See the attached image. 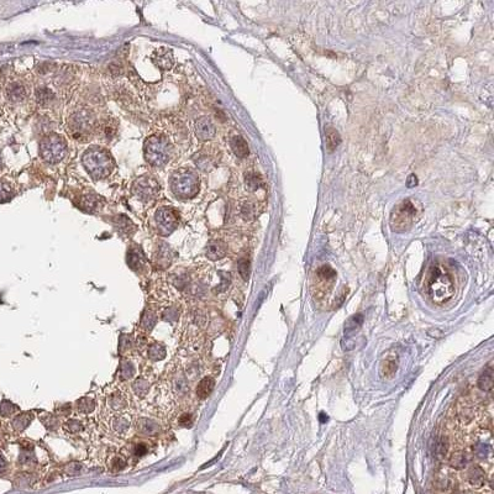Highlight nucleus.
I'll use <instances>...</instances> for the list:
<instances>
[{"mask_svg":"<svg viewBox=\"0 0 494 494\" xmlns=\"http://www.w3.org/2000/svg\"><path fill=\"white\" fill-rule=\"evenodd\" d=\"M416 184H417L416 176H414V174H410V176H409V178H408V181H406V187L414 188Z\"/></svg>","mask_w":494,"mask_h":494,"instance_id":"obj_46","label":"nucleus"},{"mask_svg":"<svg viewBox=\"0 0 494 494\" xmlns=\"http://www.w3.org/2000/svg\"><path fill=\"white\" fill-rule=\"evenodd\" d=\"M31 420H32V416L30 415V414H23V415L18 416L15 420H14V428L19 431L24 430L26 427H29Z\"/></svg>","mask_w":494,"mask_h":494,"instance_id":"obj_41","label":"nucleus"},{"mask_svg":"<svg viewBox=\"0 0 494 494\" xmlns=\"http://www.w3.org/2000/svg\"><path fill=\"white\" fill-rule=\"evenodd\" d=\"M195 135L199 140L208 141L211 140L215 136V126L214 122L209 119L208 116H200L196 119L194 124Z\"/></svg>","mask_w":494,"mask_h":494,"instance_id":"obj_11","label":"nucleus"},{"mask_svg":"<svg viewBox=\"0 0 494 494\" xmlns=\"http://www.w3.org/2000/svg\"><path fill=\"white\" fill-rule=\"evenodd\" d=\"M97 119L91 110H79L68 120V132L73 140L87 143L97 133Z\"/></svg>","mask_w":494,"mask_h":494,"instance_id":"obj_3","label":"nucleus"},{"mask_svg":"<svg viewBox=\"0 0 494 494\" xmlns=\"http://www.w3.org/2000/svg\"><path fill=\"white\" fill-rule=\"evenodd\" d=\"M152 383L149 381V378L146 377H138L136 378L135 381L132 382V392L136 397L138 398H145L149 392L151 390Z\"/></svg>","mask_w":494,"mask_h":494,"instance_id":"obj_24","label":"nucleus"},{"mask_svg":"<svg viewBox=\"0 0 494 494\" xmlns=\"http://www.w3.org/2000/svg\"><path fill=\"white\" fill-rule=\"evenodd\" d=\"M226 252H228V246L221 240H211L205 247L206 257L211 261L221 260V258L225 257Z\"/></svg>","mask_w":494,"mask_h":494,"instance_id":"obj_14","label":"nucleus"},{"mask_svg":"<svg viewBox=\"0 0 494 494\" xmlns=\"http://www.w3.org/2000/svg\"><path fill=\"white\" fill-rule=\"evenodd\" d=\"M13 196V188L9 183L0 181V201L9 200Z\"/></svg>","mask_w":494,"mask_h":494,"instance_id":"obj_44","label":"nucleus"},{"mask_svg":"<svg viewBox=\"0 0 494 494\" xmlns=\"http://www.w3.org/2000/svg\"><path fill=\"white\" fill-rule=\"evenodd\" d=\"M160 185L157 181L150 176H144L136 179L132 184V193L138 200L149 201L157 195Z\"/></svg>","mask_w":494,"mask_h":494,"instance_id":"obj_9","label":"nucleus"},{"mask_svg":"<svg viewBox=\"0 0 494 494\" xmlns=\"http://www.w3.org/2000/svg\"><path fill=\"white\" fill-rule=\"evenodd\" d=\"M147 451H149V447L145 442H138L133 446V455L137 456V457H143L147 454Z\"/></svg>","mask_w":494,"mask_h":494,"instance_id":"obj_45","label":"nucleus"},{"mask_svg":"<svg viewBox=\"0 0 494 494\" xmlns=\"http://www.w3.org/2000/svg\"><path fill=\"white\" fill-rule=\"evenodd\" d=\"M100 204H102V199L97 194L88 193V194L83 195L79 199V206L81 209L86 210L88 213H94L100 209Z\"/></svg>","mask_w":494,"mask_h":494,"instance_id":"obj_21","label":"nucleus"},{"mask_svg":"<svg viewBox=\"0 0 494 494\" xmlns=\"http://www.w3.org/2000/svg\"><path fill=\"white\" fill-rule=\"evenodd\" d=\"M193 422H194V416H193L190 413H187V411H185V413H182L181 415L177 417V424H178V427L181 428H187V429H189V428H192Z\"/></svg>","mask_w":494,"mask_h":494,"instance_id":"obj_42","label":"nucleus"},{"mask_svg":"<svg viewBox=\"0 0 494 494\" xmlns=\"http://www.w3.org/2000/svg\"><path fill=\"white\" fill-rule=\"evenodd\" d=\"M169 184L173 194L179 199L193 198L199 192L198 174L190 168H179L173 172Z\"/></svg>","mask_w":494,"mask_h":494,"instance_id":"obj_4","label":"nucleus"},{"mask_svg":"<svg viewBox=\"0 0 494 494\" xmlns=\"http://www.w3.org/2000/svg\"><path fill=\"white\" fill-rule=\"evenodd\" d=\"M178 213L171 206H162L155 214V224L156 229L162 236H168L176 230L178 225Z\"/></svg>","mask_w":494,"mask_h":494,"instance_id":"obj_8","label":"nucleus"},{"mask_svg":"<svg viewBox=\"0 0 494 494\" xmlns=\"http://www.w3.org/2000/svg\"><path fill=\"white\" fill-rule=\"evenodd\" d=\"M428 294L438 304L447 302L455 294V283L446 267L435 264L431 267L427 280Z\"/></svg>","mask_w":494,"mask_h":494,"instance_id":"obj_1","label":"nucleus"},{"mask_svg":"<svg viewBox=\"0 0 494 494\" xmlns=\"http://www.w3.org/2000/svg\"><path fill=\"white\" fill-rule=\"evenodd\" d=\"M397 367H398L397 362H395L394 360L389 359V360H386V361H383L381 366L382 377L392 378L393 376L395 375V372H397Z\"/></svg>","mask_w":494,"mask_h":494,"instance_id":"obj_38","label":"nucleus"},{"mask_svg":"<svg viewBox=\"0 0 494 494\" xmlns=\"http://www.w3.org/2000/svg\"><path fill=\"white\" fill-rule=\"evenodd\" d=\"M133 425H135L136 431L143 436H155L161 431V425L151 417H138L136 422H133Z\"/></svg>","mask_w":494,"mask_h":494,"instance_id":"obj_12","label":"nucleus"},{"mask_svg":"<svg viewBox=\"0 0 494 494\" xmlns=\"http://www.w3.org/2000/svg\"><path fill=\"white\" fill-rule=\"evenodd\" d=\"M172 389H173V393L178 397L181 395H185V393L188 392V381L185 378L184 373H176L173 377V381H172Z\"/></svg>","mask_w":494,"mask_h":494,"instance_id":"obj_27","label":"nucleus"},{"mask_svg":"<svg viewBox=\"0 0 494 494\" xmlns=\"http://www.w3.org/2000/svg\"><path fill=\"white\" fill-rule=\"evenodd\" d=\"M135 372L136 367L133 365V362L127 359L122 360L121 365H120V376H121V379H131L135 376Z\"/></svg>","mask_w":494,"mask_h":494,"instance_id":"obj_34","label":"nucleus"},{"mask_svg":"<svg viewBox=\"0 0 494 494\" xmlns=\"http://www.w3.org/2000/svg\"><path fill=\"white\" fill-rule=\"evenodd\" d=\"M172 255L173 253H172L171 247L166 242H161L154 253V261L156 262L157 266H160L161 268H166V267H168L171 264L172 258H173Z\"/></svg>","mask_w":494,"mask_h":494,"instance_id":"obj_17","label":"nucleus"},{"mask_svg":"<svg viewBox=\"0 0 494 494\" xmlns=\"http://www.w3.org/2000/svg\"><path fill=\"white\" fill-rule=\"evenodd\" d=\"M173 154V147L168 138L163 136H151L144 146L145 160L154 167H162L167 165Z\"/></svg>","mask_w":494,"mask_h":494,"instance_id":"obj_5","label":"nucleus"},{"mask_svg":"<svg viewBox=\"0 0 494 494\" xmlns=\"http://www.w3.org/2000/svg\"><path fill=\"white\" fill-rule=\"evenodd\" d=\"M126 261L132 271L140 272L146 268V257H145L143 250H141L138 246H132L129 248V251H127Z\"/></svg>","mask_w":494,"mask_h":494,"instance_id":"obj_13","label":"nucleus"},{"mask_svg":"<svg viewBox=\"0 0 494 494\" xmlns=\"http://www.w3.org/2000/svg\"><path fill=\"white\" fill-rule=\"evenodd\" d=\"M194 161H195V165L200 169H203V171H210V169L214 168L215 166L214 158L204 151L199 152V154L194 157Z\"/></svg>","mask_w":494,"mask_h":494,"instance_id":"obj_31","label":"nucleus"},{"mask_svg":"<svg viewBox=\"0 0 494 494\" xmlns=\"http://www.w3.org/2000/svg\"><path fill=\"white\" fill-rule=\"evenodd\" d=\"M230 146L231 150L235 155H236L239 158H245L248 156L250 154V150H248V145L245 138L242 136H234L231 137L230 140Z\"/></svg>","mask_w":494,"mask_h":494,"instance_id":"obj_23","label":"nucleus"},{"mask_svg":"<svg viewBox=\"0 0 494 494\" xmlns=\"http://www.w3.org/2000/svg\"><path fill=\"white\" fill-rule=\"evenodd\" d=\"M4 466H5L4 460H3V457H2V456H0V471H2V469L4 468Z\"/></svg>","mask_w":494,"mask_h":494,"instance_id":"obj_48","label":"nucleus"},{"mask_svg":"<svg viewBox=\"0 0 494 494\" xmlns=\"http://www.w3.org/2000/svg\"><path fill=\"white\" fill-rule=\"evenodd\" d=\"M116 226L119 230H124L125 234L131 233L133 230L132 223L127 219V217H124V215H120L119 218H116Z\"/></svg>","mask_w":494,"mask_h":494,"instance_id":"obj_43","label":"nucleus"},{"mask_svg":"<svg viewBox=\"0 0 494 494\" xmlns=\"http://www.w3.org/2000/svg\"><path fill=\"white\" fill-rule=\"evenodd\" d=\"M215 387V379L213 377H205L200 379L195 388V394L199 399H206Z\"/></svg>","mask_w":494,"mask_h":494,"instance_id":"obj_22","label":"nucleus"},{"mask_svg":"<svg viewBox=\"0 0 494 494\" xmlns=\"http://www.w3.org/2000/svg\"><path fill=\"white\" fill-rule=\"evenodd\" d=\"M156 323H157L156 312H154V310L151 309L145 310L143 318H141V321H140L141 329H143L145 332H150L152 331V329H154L155 325H156Z\"/></svg>","mask_w":494,"mask_h":494,"instance_id":"obj_29","label":"nucleus"},{"mask_svg":"<svg viewBox=\"0 0 494 494\" xmlns=\"http://www.w3.org/2000/svg\"><path fill=\"white\" fill-rule=\"evenodd\" d=\"M95 406H97V400L91 397H82L76 403V409L82 415H88L93 413L95 410Z\"/></svg>","mask_w":494,"mask_h":494,"instance_id":"obj_26","label":"nucleus"},{"mask_svg":"<svg viewBox=\"0 0 494 494\" xmlns=\"http://www.w3.org/2000/svg\"><path fill=\"white\" fill-rule=\"evenodd\" d=\"M82 163L94 179L106 178L115 168V162L110 152L98 146H93L84 152Z\"/></svg>","mask_w":494,"mask_h":494,"instance_id":"obj_2","label":"nucleus"},{"mask_svg":"<svg viewBox=\"0 0 494 494\" xmlns=\"http://www.w3.org/2000/svg\"><path fill=\"white\" fill-rule=\"evenodd\" d=\"M65 154H67V143L61 135L51 133V135H46L41 140L40 155L46 162H61L64 158Z\"/></svg>","mask_w":494,"mask_h":494,"instance_id":"obj_7","label":"nucleus"},{"mask_svg":"<svg viewBox=\"0 0 494 494\" xmlns=\"http://www.w3.org/2000/svg\"><path fill=\"white\" fill-rule=\"evenodd\" d=\"M237 269H239V273L242 277V279L247 280L248 277H250V272H251V263L247 258H241L237 262Z\"/></svg>","mask_w":494,"mask_h":494,"instance_id":"obj_39","label":"nucleus"},{"mask_svg":"<svg viewBox=\"0 0 494 494\" xmlns=\"http://www.w3.org/2000/svg\"><path fill=\"white\" fill-rule=\"evenodd\" d=\"M416 215V201H414L413 199L403 200L402 203L394 206L392 215H390L392 230L395 231V233H404V231L409 230L410 226L414 224V221H415Z\"/></svg>","mask_w":494,"mask_h":494,"instance_id":"obj_6","label":"nucleus"},{"mask_svg":"<svg viewBox=\"0 0 494 494\" xmlns=\"http://www.w3.org/2000/svg\"><path fill=\"white\" fill-rule=\"evenodd\" d=\"M466 478H467V483L469 484V487L481 488L485 483V473L479 466L472 465L471 467L467 469Z\"/></svg>","mask_w":494,"mask_h":494,"instance_id":"obj_19","label":"nucleus"},{"mask_svg":"<svg viewBox=\"0 0 494 494\" xmlns=\"http://www.w3.org/2000/svg\"><path fill=\"white\" fill-rule=\"evenodd\" d=\"M467 461H468L467 456H466L465 452H462V451L454 452V454L450 456V458H449L450 466H451L452 468H456V469H460V468L465 467V466L467 465Z\"/></svg>","mask_w":494,"mask_h":494,"instance_id":"obj_33","label":"nucleus"},{"mask_svg":"<svg viewBox=\"0 0 494 494\" xmlns=\"http://www.w3.org/2000/svg\"><path fill=\"white\" fill-rule=\"evenodd\" d=\"M478 388L483 392H490L494 386V372L493 368L488 367L482 372V375L478 378Z\"/></svg>","mask_w":494,"mask_h":494,"instance_id":"obj_25","label":"nucleus"},{"mask_svg":"<svg viewBox=\"0 0 494 494\" xmlns=\"http://www.w3.org/2000/svg\"><path fill=\"white\" fill-rule=\"evenodd\" d=\"M325 135H326V146L330 151L335 150L341 143V137L338 135V132L332 127H327L325 130Z\"/></svg>","mask_w":494,"mask_h":494,"instance_id":"obj_36","label":"nucleus"},{"mask_svg":"<svg viewBox=\"0 0 494 494\" xmlns=\"http://www.w3.org/2000/svg\"><path fill=\"white\" fill-rule=\"evenodd\" d=\"M36 102L41 105H48L54 100V93L50 88H39L35 92Z\"/></svg>","mask_w":494,"mask_h":494,"instance_id":"obj_32","label":"nucleus"},{"mask_svg":"<svg viewBox=\"0 0 494 494\" xmlns=\"http://www.w3.org/2000/svg\"><path fill=\"white\" fill-rule=\"evenodd\" d=\"M106 404H108L109 408L113 409L116 413H124V410H126L127 406H129V397H127L126 392L116 388L108 395Z\"/></svg>","mask_w":494,"mask_h":494,"instance_id":"obj_10","label":"nucleus"},{"mask_svg":"<svg viewBox=\"0 0 494 494\" xmlns=\"http://www.w3.org/2000/svg\"><path fill=\"white\" fill-rule=\"evenodd\" d=\"M116 129L117 125L116 121L114 119H103L99 124L97 125V133L102 140L106 141H111L114 138V136L116 135Z\"/></svg>","mask_w":494,"mask_h":494,"instance_id":"obj_16","label":"nucleus"},{"mask_svg":"<svg viewBox=\"0 0 494 494\" xmlns=\"http://www.w3.org/2000/svg\"><path fill=\"white\" fill-rule=\"evenodd\" d=\"M63 430L72 435H78L84 430V425L79 419H68L63 424Z\"/></svg>","mask_w":494,"mask_h":494,"instance_id":"obj_35","label":"nucleus"},{"mask_svg":"<svg viewBox=\"0 0 494 494\" xmlns=\"http://www.w3.org/2000/svg\"><path fill=\"white\" fill-rule=\"evenodd\" d=\"M5 94H7L8 99H9L10 102H14V103L23 102L27 95L26 87L19 81L12 82V83H9V86L7 87V89H5Z\"/></svg>","mask_w":494,"mask_h":494,"instance_id":"obj_18","label":"nucleus"},{"mask_svg":"<svg viewBox=\"0 0 494 494\" xmlns=\"http://www.w3.org/2000/svg\"><path fill=\"white\" fill-rule=\"evenodd\" d=\"M316 275H318L319 280H321L324 285H332L335 278H336V272H335V269L332 268V267H330L329 264H324V266H321L320 268L318 269Z\"/></svg>","mask_w":494,"mask_h":494,"instance_id":"obj_30","label":"nucleus"},{"mask_svg":"<svg viewBox=\"0 0 494 494\" xmlns=\"http://www.w3.org/2000/svg\"><path fill=\"white\" fill-rule=\"evenodd\" d=\"M241 215L245 220L251 221L255 219L256 217V208L251 201H246L244 203V205L241 206Z\"/></svg>","mask_w":494,"mask_h":494,"instance_id":"obj_40","label":"nucleus"},{"mask_svg":"<svg viewBox=\"0 0 494 494\" xmlns=\"http://www.w3.org/2000/svg\"><path fill=\"white\" fill-rule=\"evenodd\" d=\"M50 65H51V63H48V62L47 63H42L40 65V72L41 73H48L51 70Z\"/></svg>","mask_w":494,"mask_h":494,"instance_id":"obj_47","label":"nucleus"},{"mask_svg":"<svg viewBox=\"0 0 494 494\" xmlns=\"http://www.w3.org/2000/svg\"><path fill=\"white\" fill-rule=\"evenodd\" d=\"M146 355L151 361H161L166 356V347L161 342H152L147 346Z\"/></svg>","mask_w":494,"mask_h":494,"instance_id":"obj_28","label":"nucleus"},{"mask_svg":"<svg viewBox=\"0 0 494 494\" xmlns=\"http://www.w3.org/2000/svg\"><path fill=\"white\" fill-rule=\"evenodd\" d=\"M152 61L154 63L160 67L161 69H171L174 64V58H173V53H172V50L169 48H158L156 52H154V56H152Z\"/></svg>","mask_w":494,"mask_h":494,"instance_id":"obj_15","label":"nucleus"},{"mask_svg":"<svg viewBox=\"0 0 494 494\" xmlns=\"http://www.w3.org/2000/svg\"><path fill=\"white\" fill-rule=\"evenodd\" d=\"M131 425H132V420L130 416L125 413H117L111 420V428L115 431L117 435H124L130 430Z\"/></svg>","mask_w":494,"mask_h":494,"instance_id":"obj_20","label":"nucleus"},{"mask_svg":"<svg viewBox=\"0 0 494 494\" xmlns=\"http://www.w3.org/2000/svg\"><path fill=\"white\" fill-rule=\"evenodd\" d=\"M245 183H246V187L250 192H256V190L263 187V181L256 173H247L246 178H245Z\"/></svg>","mask_w":494,"mask_h":494,"instance_id":"obj_37","label":"nucleus"}]
</instances>
